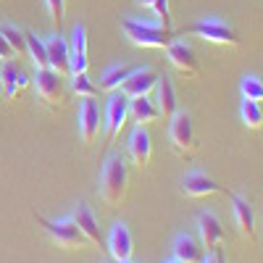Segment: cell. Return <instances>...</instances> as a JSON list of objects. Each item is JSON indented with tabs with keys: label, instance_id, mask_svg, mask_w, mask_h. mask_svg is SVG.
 Returning a JSON list of instances; mask_svg holds the SVG:
<instances>
[{
	"label": "cell",
	"instance_id": "d6986e66",
	"mask_svg": "<svg viewBox=\"0 0 263 263\" xmlns=\"http://www.w3.org/2000/svg\"><path fill=\"white\" fill-rule=\"evenodd\" d=\"M129 116L135 119L140 126H145V124L158 121L161 119V111H158L156 100H153L150 95H142V98H132L129 100Z\"/></svg>",
	"mask_w": 263,
	"mask_h": 263
},
{
	"label": "cell",
	"instance_id": "5bb4252c",
	"mask_svg": "<svg viewBox=\"0 0 263 263\" xmlns=\"http://www.w3.org/2000/svg\"><path fill=\"white\" fill-rule=\"evenodd\" d=\"M108 253L114 255V260H129L135 253V242H132V234L126 229V224H114L111 234H108Z\"/></svg>",
	"mask_w": 263,
	"mask_h": 263
},
{
	"label": "cell",
	"instance_id": "484cf974",
	"mask_svg": "<svg viewBox=\"0 0 263 263\" xmlns=\"http://www.w3.org/2000/svg\"><path fill=\"white\" fill-rule=\"evenodd\" d=\"M239 114H242V121L248 129H260L263 126V111H260V103H253V100H242V108H239Z\"/></svg>",
	"mask_w": 263,
	"mask_h": 263
},
{
	"label": "cell",
	"instance_id": "603a6c76",
	"mask_svg": "<svg viewBox=\"0 0 263 263\" xmlns=\"http://www.w3.org/2000/svg\"><path fill=\"white\" fill-rule=\"evenodd\" d=\"M135 71L132 66H121V63H116V66H108V69L103 71V77H100V90L103 92H116V90H121V84L126 82V77Z\"/></svg>",
	"mask_w": 263,
	"mask_h": 263
},
{
	"label": "cell",
	"instance_id": "277c9868",
	"mask_svg": "<svg viewBox=\"0 0 263 263\" xmlns=\"http://www.w3.org/2000/svg\"><path fill=\"white\" fill-rule=\"evenodd\" d=\"M195 37H203L205 42H213V45H227V48H237L239 45V34L234 27H229L221 18H203L195 21V24L187 29Z\"/></svg>",
	"mask_w": 263,
	"mask_h": 263
},
{
	"label": "cell",
	"instance_id": "f546056e",
	"mask_svg": "<svg viewBox=\"0 0 263 263\" xmlns=\"http://www.w3.org/2000/svg\"><path fill=\"white\" fill-rule=\"evenodd\" d=\"M153 11L158 16V24H163L166 29H171V11H168V0H156L153 3Z\"/></svg>",
	"mask_w": 263,
	"mask_h": 263
},
{
	"label": "cell",
	"instance_id": "44dd1931",
	"mask_svg": "<svg viewBox=\"0 0 263 263\" xmlns=\"http://www.w3.org/2000/svg\"><path fill=\"white\" fill-rule=\"evenodd\" d=\"M156 105L163 119H171L177 114V90L168 77H158V84H156Z\"/></svg>",
	"mask_w": 263,
	"mask_h": 263
},
{
	"label": "cell",
	"instance_id": "9a60e30c",
	"mask_svg": "<svg viewBox=\"0 0 263 263\" xmlns=\"http://www.w3.org/2000/svg\"><path fill=\"white\" fill-rule=\"evenodd\" d=\"M45 48H48L50 69H53V71H58L61 77L71 74V63H69V42H66L61 34H53V37L45 42Z\"/></svg>",
	"mask_w": 263,
	"mask_h": 263
},
{
	"label": "cell",
	"instance_id": "4316f807",
	"mask_svg": "<svg viewBox=\"0 0 263 263\" xmlns=\"http://www.w3.org/2000/svg\"><path fill=\"white\" fill-rule=\"evenodd\" d=\"M71 90H74L79 98H98V95H100V87L92 84V79L87 77V71L71 77Z\"/></svg>",
	"mask_w": 263,
	"mask_h": 263
},
{
	"label": "cell",
	"instance_id": "e575fe53",
	"mask_svg": "<svg viewBox=\"0 0 263 263\" xmlns=\"http://www.w3.org/2000/svg\"><path fill=\"white\" fill-rule=\"evenodd\" d=\"M0 63H6V61H3V55H0Z\"/></svg>",
	"mask_w": 263,
	"mask_h": 263
},
{
	"label": "cell",
	"instance_id": "6da1fadb",
	"mask_svg": "<svg viewBox=\"0 0 263 263\" xmlns=\"http://www.w3.org/2000/svg\"><path fill=\"white\" fill-rule=\"evenodd\" d=\"M126 187H129V168L121 161V156H111L100 171V197L105 200V205L116 208L126 197Z\"/></svg>",
	"mask_w": 263,
	"mask_h": 263
},
{
	"label": "cell",
	"instance_id": "30bf717a",
	"mask_svg": "<svg viewBox=\"0 0 263 263\" xmlns=\"http://www.w3.org/2000/svg\"><path fill=\"white\" fill-rule=\"evenodd\" d=\"M156 84H158V74L147 69V66H142V69H135L126 82L121 84V92L132 100V98H142V95H150L153 90H156Z\"/></svg>",
	"mask_w": 263,
	"mask_h": 263
},
{
	"label": "cell",
	"instance_id": "f1b7e54d",
	"mask_svg": "<svg viewBox=\"0 0 263 263\" xmlns=\"http://www.w3.org/2000/svg\"><path fill=\"white\" fill-rule=\"evenodd\" d=\"M45 6H48V13H50V18H53V24L61 27L63 13H66V0H45Z\"/></svg>",
	"mask_w": 263,
	"mask_h": 263
},
{
	"label": "cell",
	"instance_id": "cb8c5ba5",
	"mask_svg": "<svg viewBox=\"0 0 263 263\" xmlns=\"http://www.w3.org/2000/svg\"><path fill=\"white\" fill-rule=\"evenodd\" d=\"M27 53L32 55V61H34L37 69H50V61H48V48H45V42H42L40 37L27 34Z\"/></svg>",
	"mask_w": 263,
	"mask_h": 263
},
{
	"label": "cell",
	"instance_id": "d590c367",
	"mask_svg": "<svg viewBox=\"0 0 263 263\" xmlns=\"http://www.w3.org/2000/svg\"><path fill=\"white\" fill-rule=\"evenodd\" d=\"M168 263H179V260H168Z\"/></svg>",
	"mask_w": 263,
	"mask_h": 263
},
{
	"label": "cell",
	"instance_id": "9c48e42d",
	"mask_svg": "<svg viewBox=\"0 0 263 263\" xmlns=\"http://www.w3.org/2000/svg\"><path fill=\"white\" fill-rule=\"evenodd\" d=\"M129 119V98L121 92V95H111V100H108V111H105V121H103V129H105V137L111 140L116 137L119 132L124 129Z\"/></svg>",
	"mask_w": 263,
	"mask_h": 263
},
{
	"label": "cell",
	"instance_id": "2e32d148",
	"mask_svg": "<svg viewBox=\"0 0 263 263\" xmlns=\"http://www.w3.org/2000/svg\"><path fill=\"white\" fill-rule=\"evenodd\" d=\"M232 205H234V221H237V229L245 239H255V213H253V205L245 200V197H237L232 195Z\"/></svg>",
	"mask_w": 263,
	"mask_h": 263
},
{
	"label": "cell",
	"instance_id": "83f0119b",
	"mask_svg": "<svg viewBox=\"0 0 263 263\" xmlns=\"http://www.w3.org/2000/svg\"><path fill=\"white\" fill-rule=\"evenodd\" d=\"M239 92H242V100L263 103V82L258 77H242V82H239Z\"/></svg>",
	"mask_w": 263,
	"mask_h": 263
},
{
	"label": "cell",
	"instance_id": "8992f818",
	"mask_svg": "<svg viewBox=\"0 0 263 263\" xmlns=\"http://www.w3.org/2000/svg\"><path fill=\"white\" fill-rule=\"evenodd\" d=\"M34 87H37V98L42 100V105L48 108H58L63 103V82L61 74L53 69H37L34 74Z\"/></svg>",
	"mask_w": 263,
	"mask_h": 263
},
{
	"label": "cell",
	"instance_id": "d4e9b609",
	"mask_svg": "<svg viewBox=\"0 0 263 263\" xmlns=\"http://www.w3.org/2000/svg\"><path fill=\"white\" fill-rule=\"evenodd\" d=\"M0 34L6 37V42L13 48L16 55H24V53H27V34L21 32L18 27H13V24H3V27H0Z\"/></svg>",
	"mask_w": 263,
	"mask_h": 263
},
{
	"label": "cell",
	"instance_id": "7a4b0ae2",
	"mask_svg": "<svg viewBox=\"0 0 263 263\" xmlns=\"http://www.w3.org/2000/svg\"><path fill=\"white\" fill-rule=\"evenodd\" d=\"M121 27L126 37L140 48H168L174 42L171 29H166L158 21H140V18H124Z\"/></svg>",
	"mask_w": 263,
	"mask_h": 263
},
{
	"label": "cell",
	"instance_id": "836d02e7",
	"mask_svg": "<svg viewBox=\"0 0 263 263\" xmlns=\"http://www.w3.org/2000/svg\"><path fill=\"white\" fill-rule=\"evenodd\" d=\"M116 263H132V260H116Z\"/></svg>",
	"mask_w": 263,
	"mask_h": 263
},
{
	"label": "cell",
	"instance_id": "52a82bcc",
	"mask_svg": "<svg viewBox=\"0 0 263 263\" xmlns=\"http://www.w3.org/2000/svg\"><path fill=\"white\" fill-rule=\"evenodd\" d=\"M166 53H168V61L174 63V69H177V71H182L190 79L200 77V63H197V55H195V50L187 45V42L174 40L171 45L166 48Z\"/></svg>",
	"mask_w": 263,
	"mask_h": 263
},
{
	"label": "cell",
	"instance_id": "ffe728a7",
	"mask_svg": "<svg viewBox=\"0 0 263 263\" xmlns=\"http://www.w3.org/2000/svg\"><path fill=\"white\" fill-rule=\"evenodd\" d=\"M74 221L79 227V232L84 234L87 242H92V245H100V227H98V218L92 213V208L87 205V203H79L77 213H74Z\"/></svg>",
	"mask_w": 263,
	"mask_h": 263
},
{
	"label": "cell",
	"instance_id": "1f68e13d",
	"mask_svg": "<svg viewBox=\"0 0 263 263\" xmlns=\"http://www.w3.org/2000/svg\"><path fill=\"white\" fill-rule=\"evenodd\" d=\"M200 263H224V260H221V255H203Z\"/></svg>",
	"mask_w": 263,
	"mask_h": 263
},
{
	"label": "cell",
	"instance_id": "7402d4cb",
	"mask_svg": "<svg viewBox=\"0 0 263 263\" xmlns=\"http://www.w3.org/2000/svg\"><path fill=\"white\" fill-rule=\"evenodd\" d=\"M0 82H3V87H6V98H16V95H21L27 90V84H29V77L18 69V66H13V63H6L3 66V71H0Z\"/></svg>",
	"mask_w": 263,
	"mask_h": 263
},
{
	"label": "cell",
	"instance_id": "8fae6325",
	"mask_svg": "<svg viewBox=\"0 0 263 263\" xmlns=\"http://www.w3.org/2000/svg\"><path fill=\"white\" fill-rule=\"evenodd\" d=\"M126 156L132 161V166L137 168H145L150 163V156H153V142H150V135L145 126H137L135 132L129 135V142H126Z\"/></svg>",
	"mask_w": 263,
	"mask_h": 263
},
{
	"label": "cell",
	"instance_id": "7c38bea8",
	"mask_svg": "<svg viewBox=\"0 0 263 263\" xmlns=\"http://www.w3.org/2000/svg\"><path fill=\"white\" fill-rule=\"evenodd\" d=\"M197 229H200V242L205 250H218V245L224 242V227L221 218L213 211H203L197 216Z\"/></svg>",
	"mask_w": 263,
	"mask_h": 263
},
{
	"label": "cell",
	"instance_id": "ac0fdd59",
	"mask_svg": "<svg viewBox=\"0 0 263 263\" xmlns=\"http://www.w3.org/2000/svg\"><path fill=\"white\" fill-rule=\"evenodd\" d=\"M182 190L190 195V197H208V195H216L221 192V187H218L208 174L203 171H190L187 177L182 179Z\"/></svg>",
	"mask_w": 263,
	"mask_h": 263
},
{
	"label": "cell",
	"instance_id": "4fadbf2b",
	"mask_svg": "<svg viewBox=\"0 0 263 263\" xmlns=\"http://www.w3.org/2000/svg\"><path fill=\"white\" fill-rule=\"evenodd\" d=\"M69 63H71V77L87 71V27H84V24H77V27L71 29Z\"/></svg>",
	"mask_w": 263,
	"mask_h": 263
},
{
	"label": "cell",
	"instance_id": "ba28073f",
	"mask_svg": "<svg viewBox=\"0 0 263 263\" xmlns=\"http://www.w3.org/2000/svg\"><path fill=\"white\" fill-rule=\"evenodd\" d=\"M77 121H79V135H82V140H84L87 145L95 142L98 132H100V121H103V119H100V108H98L95 98H82Z\"/></svg>",
	"mask_w": 263,
	"mask_h": 263
},
{
	"label": "cell",
	"instance_id": "3957f363",
	"mask_svg": "<svg viewBox=\"0 0 263 263\" xmlns=\"http://www.w3.org/2000/svg\"><path fill=\"white\" fill-rule=\"evenodd\" d=\"M168 140L177 156L187 158L197 150V140H195V129H192V116L187 111H177L168 121Z\"/></svg>",
	"mask_w": 263,
	"mask_h": 263
},
{
	"label": "cell",
	"instance_id": "e0dca14e",
	"mask_svg": "<svg viewBox=\"0 0 263 263\" xmlns=\"http://www.w3.org/2000/svg\"><path fill=\"white\" fill-rule=\"evenodd\" d=\"M174 260L179 263H200L203 260V242L192 234H179L174 239Z\"/></svg>",
	"mask_w": 263,
	"mask_h": 263
},
{
	"label": "cell",
	"instance_id": "4dcf8cb0",
	"mask_svg": "<svg viewBox=\"0 0 263 263\" xmlns=\"http://www.w3.org/2000/svg\"><path fill=\"white\" fill-rule=\"evenodd\" d=\"M0 55H3V61H6V63H8V61L16 55V53H13V48L6 42V37H3V34H0Z\"/></svg>",
	"mask_w": 263,
	"mask_h": 263
},
{
	"label": "cell",
	"instance_id": "d6a6232c",
	"mask_svg": "<svg viewBox=\"0 0 263 263\" xmlns=\"http://www.w3.org/2000/svg\"><path fill=\"white\" fill-rule=\"evenodd\" d=\"M153 3L156 0H137V6H142V8H153Z\"/></svg>",
	"mask_w": 263,
	"mask_h": 263
},
{
	"label": "cell",
	"instance_id": "5b68a950",
	"mask_svg": "<svg viewBox=\"0 0 263 263\" xmlns=\"http://www.w3.org/2000/svg\"><path fill=\"white\" fill-rule=\"evenodd\" d=\"M40 224L48 229V234L53 237V242H58V248L77 250V248L84 245V234L79 232L74 218H58V221H53V218H42L40 216Z\"/></svg>",
	"mask_w": 263,
	"mask_h": 263
}]
</instances>
